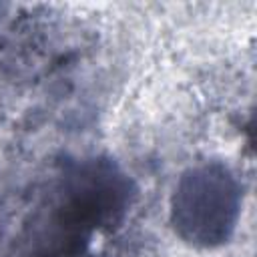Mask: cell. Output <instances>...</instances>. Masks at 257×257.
Listing matches in <instances>:
<instances>
[{
    "label": "cell",
    "instance_id": "obj_1",
    "mask_svg": "<svg viewBox=\"0 0 257 257\" xmlns=\"http://www.w3.org/2000/svg\"><path fill=\"white\" fill-rule=\"evenodd\" d=\"M137 193L133 177L110 157L70 163L26 225V257H86L96 239L122 227Z\"/></svg>",
    "mask_w": 257,
    "mask_h": 257
},
{
    "label": "cell",
    "instance_id": "obj_2",
    "mask_svg": "<svg viewBox=\"0 0 257 257\" xmlns=\"http://www.w3.org/2000/svg\"><path fill=\"white\" fill-rule=\"evenodd\" d=\"M241 185L221 161H201L181 173L171 195V225L199 249L227 243L241 215Z\"/></svg>",
    "mask_w": 257,
    "mask_h": 257
}]
</instances>
